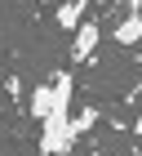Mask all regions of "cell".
Masks as SVG:
<instances>
[{
  "label": "cell",
  "instance_id": "277c9868",
  "mask_svg": "<svg viewBox=\"0 0 142 156\" xmlns=\"http://www.w3.org/2000/svg\"><path fill=\"white\" fill-rule=\"evenodd\" d=\"M111 36H116V45H124V49H129V45H142V5L116 27V31H111Z\"/></svg>",
  "mask_w": 142,
  "mask_h": 156
},
{
  "label": "cell",
  "instance_id": "5b68a950",
  "mask_svg": "<svg viewBox=\"0 0 142 156\" xmlns=\"http://www.w3.org/2000/svg\"><path fill=\"white\" fill-rule=\"evenodd\" d=\"M27 107H31L36 120H49V112H53V85H40V89L31 94V103H27Z\"/></svg>",
  "mask_w": 142,
  "mask_h": 156
},
{
  "label": "cell",
  "instance_id": "7a4b0ae2",
  "mask_svg": "<svg viewBox=\"0 0 142 156\" xmlns=\"http://www.w3.org/2000/svg\"><path fill=\"white\" fill-rule=\"evenodd\" d=\"M98 40H102V23H98V18H84V23L76 27V40H71V67H76V62H89V58H93Z\"/></svg>",
  "mask_w": 142,
  "mask_h": 156
},
{
  "label": "cell",
  "instance_id": "6da1fadb",
  "mask_svg": "<svg viewBox=\"0 0 142 156\" xmlns=\"http://www.w3.org/2000/svg\"><path fill=\"white\" fill-rule=\"evenodd\" d=\"M76 125H71V116H49L45 120V134H40V156H67L71 147H76Z\"/></svg>",
  "mask_w": 142,
  "mask_h": 156
},
{
  "label": "cell",
  "instance_id": "8992f818",
  "mask_svg": "<svg viewBox=\"0 0 142 156\" xmlns=\"http://www.w3.org/2000/svg\"><path fill=\"white\" fill-rule=\"evenodd\" d=\"M133 129H138V134H142V112H138V120H133Z\"/></svg>",
  "mask_w": 142,
  "mask_h": 156
},
{
  "label": "cell",
  "instance_id": "3957f363",
  "mask_svg": "<svg viewBox=\"0 0 142 156\" xmlns=\"http://www.w3.org/2000/svg\"><path fill=\"white\" fill-rule=\"evenodd\" d=\"M84 13H89V0H62L53 18H58V27H62V31H76V27L84 23Z\"/></svg>",
  "mask_w": 142,
  "mask_h": 156
}]
</instances>
